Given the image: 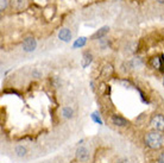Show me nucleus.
<instances>
[{"instance_id":"f3484780","label":"nucleus","mask_w":164,"mask_h":163,"mask_svg":"<svg viewBox=\"0 0 164 163\" xmlns=\"http://www.w3.org/2000/svg\"><path fill=\"white\" fill-rule=\"evenodd\" d=\"M121 84L124 85V87L125 88H130V87H133V84L130 81L129 79H123L121 80Z\"/></svg>"},{"instance_id":"a878e982","label":"nucleus","mask_w":164,"mask_h":163,"mask_svg":"<svg viewBox=\"0 0 164 163\" xmlns=\"http://www.w3.org/2000/svg\"><path fill=\"white\" fill-rule=\"evenodd\" d=\"M163 85H164V75H163Z\"/></svg>"},{"instance_id":"1a4fd4ad","label":"nucleus","mask_w":164,"mask_h":163,"mask_svg":"<svg viewBox=\"0 0 164 163\" xmlns=\"http://www.w3.org/2000/svg\"><path fill=\"white\" fill-rule=\"evenodd\" d=\"M108 31H110V28H108V26H102V28H100L99 30L94 33L93 36L90 37V39H92V41H100V39H102V38L108 33Z\"/></svg>"},{"instance_id":"b1692460","label":"nucleus","mask_w":164,"mask_h":163,"mask_svg":"<svg viewBox=\"0 0 164 163\" xmlns=\"http://www.w3.org/2000/svg\"><path fill=\"white\" fill-rule=\"evenodd\" d=\"M161 60H162V67H163V72H164V55H161Z\"/></svg>"},{"instance_id":"9d476101","label":"nucleus","mask_w":164,"mask_h":163,"mask_svg":"<svg viewBox=\"0 0 164 163\" xmlns=\"http://www.w3.org/2000/svg\"><path fill=\"white\" fill-rule=\"evenodd\" d=\"M59 38L64 43H69L71 41V31L67 28H63L59 31Z\"/></svg>"},{"instance_id":"9b49d317","label":"nucleus","mask_w":164,"mask_h":163,"mask_svg":"<svg viewBox=\"0 0 164 163\" xmlns=\"http://www.w3.org/2000/svg\"><path fill=\"white\" fill-rule=\"evenodd\" d=\"M92 62H93V55H92V53H89V51L83 53V56H82V67L87 68Z\"/></svg>"},{"instance_id":"a211bd4d","label":"nucleus","mask_w":164,"mask_h":163,"mask_svg":"<svg viewBox=\"0 0 164 163\" xmlns=\"http://www.w3.org/2000/svg\"><path fill=\"white\" fill-rule=\"evenodd\" d=\"M111 91H112L111 86L106 85L105 86V93H104V94H105L106 97H110V95H111Z\"/></svg>"},{"instance_id":"f8f14e48","label":"nucleus","mask_w":164,"mask_h":163,"mask_svg":"<svg viewBox=\"0 0 164 163\" xmlns=\"http://www.w3.org/2000/svg\"><path fill=\"white\" fill-rule=\"evenodd\" d=\"M87 41L88 38L87 37H79L76 41L74 42V44H73V48L74 49H79V48H82V47H85L86 44H87Z\"/></svg>"},{"instance_id":"6ab92c4d","label":"nucleus","mask_w":164,"mask_h":163,"mask_svg":"<svg viewBox=\"0 0 164 163\" xmlns=\"http://www.w3.org/2000/svg\"><path fill=\"white\" fill-rule=\"evenodd\" d=\"M32 78H36V79L42 78V73H41V72H38L37 69H35V70H32Z\"/></svg>"},{"instance_id":"dca6fc26","label":"nucleus","mask_w":164,"mask_h":163,"mask_svg":"<svg viewBox=\"0 0 164 163\" xmlns=\"http://www.w3.org/2000/svg\"><path fill=\"white\" fill-rule=\"evenodd\" d=\"M92 119H93L94 123H96V124H99V125H102L104 123H102V119H101V117H100V113L96 111V112H93L92 113Z\"/></svg>"},{"instance_id":"2eb2a0df","label":"nucleus","mask_w":164,"mask_h":163,"mask_svg":"<svg viewBox=\"0 0 164 163\" xmlns=\"http://www.w3.org/2000/svg\"><path fill=\"white\" fill-rule=\"evenodd\" d=\"M14 152H16V155H17L18 157H25L26 154H28V150H26V148L23 146V145H17V146L14 148Z\"/></svg>"},{"instance_id":"423d86ee","label":"nucleus","mask_w":164,"mask_h":163,"mask_svg":"<svg viewBox=\"0 0 164 163\" xmlns=\"http://www.w3.org/2000/svg\"><path fill=\"white\" fill-rule=\"evenodd\" d=\"M114 75V67L112 66L111 63H106L105 66L102 67L101 73H100V76L104 80H108Z\"/></svg>"},{"instance_id":"20e7f679","label":"nucleus","mask_w":164,"mask_h":163,"mask_svg":"<svg viewBox=\"0 0 164 163\" xmlns=\"http://www.w3.org/2000/svg\"><path fill=\"white\" fill-rule=\"evenodd\" d=\"M22 48L25 53H32L37 48V41L35 37H26L22 43Z\"/></svg>"},{"instance_id":"0eeeda50","label":"nucleus","mask_w":164,"mask_h":163,"mask_svg":"<svg viewBox=\"0 0 164 163\" xmlns=\"http://www.w3.org/2000/svg\"><path fill=\"white\" fill-rule=\"evenodd\" d=\"M149 66L156 69V70H159V72H163V67H162V60H161V55L159 56H152L150 60H149Z\"/></svg>"},{"instance_id":"6e6552de","label":"nucleus","mask_w":164,"mask_h":163,"mask_svg":"<svg viewBox=\"0 0 164 163\" xmlns=\"http://www.w3.org/2000/svg\"><path fill=\"white\" fill-rule=\"evenodd\" d=\"M10 5L16 11H23L28 7V0H10Z\"/></svg>"},{"instance_id":"5701e85b","label":"nucleus","mask_w":164,"mask_h":163,"mask_svg":"<svg viewBox=\"0 0 164 163\" xmlns=\"http://www.w3.org/2000/svg\"><path fill=\"white\" fill-rule=\"evenodd\" d=\"M117 163H130V160L126 158V157H123V158H119L117 161Z\"/></svg>"},{"instance_id":"4be33fe9","label":"nucleus","mask_w":164,"mask_h":163,"mask_svg":"<svg viewBox=\"0 0 164 163\" xmlns=\"http://www.w3.org/2000/svg\"><path fill=\"white\" fill-rule=\"evenodd\" d=\"M4 93H12V94H17V95H20V93H19V92L18 91H16V89H5V91H4Z\"/></svg>"},{"instance_id":"412c9836","label":"nucleus","mask_w":164,"mask_h":163,"mask_svg":"<svg viewBox=\"0 0 164 163\" xmlns=\"http://www.w3.org/2000/svg\"><path fill=\"white\" fill-rule=\"evenodd\" d=\"M6 7H7V0H1V7H0V10L5 11Z\"/></svg>"},{"instance_id":"7ed1b4c3","label":"nucleus","mask_w":164,"mask_h":163,"mask_svg":"<svg viewBox=\"0 0 164 163\" xmlns=\"http://www.w3.org/2000/svg\"><path fill=\"white\" fill-rule=\"evenodd\" d=\"M110 120H111L112 125H114L115 127H126L130 125V121L118 113H113L110 118Z\"/></svg>"},{"instance_id":"393cba45","label":"nucleus","mask_w":164,"mask_h":163,"mask_svg":"<svg viewBox=\"0 0 164 163\" xmlns=\"http://www.w3.org/2000/svg\"><path fill=\"white\" fill-rule=\"evenodd\" d=\"M158 4H164V0H157Z\"/></svg>"},{"instance_id":"f257e3e1","label":"nucleus","mask_w":164,"mask_h":163,"mask_svg":"<svg viewBox=\"0 0 164 163\" xmlns=\"http://www.w3.org/2000/svg\"><path fill=\"white\" fill-rule=\"evenodd\" d=\"M144 143L151 150H161L164 146V133L151 130L144 135Z\"/></svg>"},{"instance_id":"aec40b11","label":"nucleus","mask_w":164,"mask_h":163,"mask_svg":"<svg viewBox=\"0 0 164 163\" xmlns=\"http://www.w3.org/2000/svg\"><path fill=\"white\" fill-rule=\"evenodd\" d=\"M157 162L158 163H164V150L159 154L158 158H157Z\"/></svg>"},{"instance_id":"f03ea898","label":"nucleus","mask_w":164,"mask_h":163,"mask_svg":"<svg viewBox=\"0 0 164 163\" xmlns=\"http://www.w3.org/2000/svg\"><path fill=\"white\" fill-rule=\"evenodd\" d=\"M150 126L152 127V130H156V131L164 133V115L155 113L150 118Z\"/></svg>"},{"instance_id":"39448f33","label":"nucleus","mask_w":164,"mask_h":163,"mask_svg":"<svg viewBox=\"0 0 164 163\" xmlns=\"http://www.w3.org/2000/svg\"><path fill=\"white\" fill-rule=\"evenodd\" d=\"M75 156H76V160L79 162L86 163L89 160V151L86 146H79L76 152H75Z\"/></svg>"},{"instance_id":"ddd939ff","label":"nucleus","mask_w":164,"mask_h":163,"mask_svg":"<svg viewBox=\"0 0 164 163\" xmlns=\"http://www.w3.org/2000/svg\"><path fill=\"white\" fill-rule=\"evenodd\" d=\"M130 64H131L132 69H136V68H141L143 64H144V62H143L141 57H135V59L130 60Z\"/></svg>"},{"instance_id":"4468645a","label":"nucleus","mask_w":164,"mask_h":163,"mask_svg":"<svg viewBox=\"0 0 164 163\" xmlns=\"http://www.w3.org/2000/svg\"><path fill=\"white\" fill-rule=\"evenodd\" d=\"M62 115L64 117L65 119H70V118H73V115H74V111H73V109H71L70 106H64L62 109Z\"/></svg>"}]
</instances>
